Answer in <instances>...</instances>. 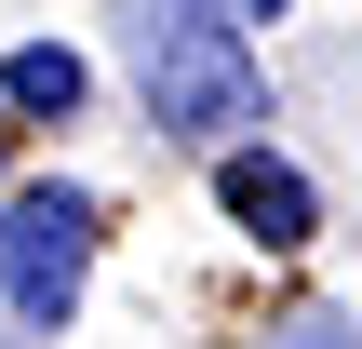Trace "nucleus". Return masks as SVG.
Masks as SVG:
<instances>
[{
	"label": "nucleus",
	"mask_w": 362,
	"mask_h": 349,
	"mask_svg": "<svg viewBox=\"0 0 362 349\" xmlns=\"http://www.w3.org/2000/svg\"><path fill=\"white\" fill-rule=\"evenodd\" d=\"M94 256H107V202L81 175H13L0 188V336L54 349L94 296Z\"/></svg>",
	"instance_id": "2"
},
{
	"label": "nucleus",
	"mask_w": 362,
	"mask_h": 349,
	"mask_svg": "<svg viewBox=\"0 0 362 349\" xmlns=\"http://www.w3.org/2000/svg\"><path fill=\"white\" fill-rule=\"evenodd\" d=\"M0 188H13V161H0Z\"/></svg>",
	"instance_id": "7"
},
{
	"label": "nucleus",
	"mask_w": 362,
	"mask_h": 349,
	"mask_svg": "<svg viewBox=\"0 0 362 349\" xmlns=\"http://www.w3.org/2000/svg\"><path fill=\"white\" fill-rule=\"evenodd\" d=\"M215 215H228L255 256H309V242H322V175H309L296 148H269V135H255V148H228V161H215Z\"/></svg>",
	"instance_id": "3"
},
{
	"label": "nucleus",
	"mask_w": 362,
	"mask_h": 349,
	"mask_svg": "<svg viewBox=\"0 0 362 349\" xmlns=\"http://www.w3.org/2000/svg\"><path fill=\"white\" fill-rule=\"evenodd\" d=\"M0 108H13L27 135L94 121V54H81V40H13V54H0Z\"/></svg>",
	"instance_id": "4"
},
{
	"label": "nucleus",
	"mask_w": 362,
	"mask_h": 349,
	"mask_svg": "<svg viewBox=\"0 0 362 349\" xmlns=\"http://www.w3.org/2000/svg\"><path fill=\"white\" fill-rule=\"evenodd\" d=\"M269 349H362V309L309 296V309H282V323H269Z\"/></svg>",
	"instance_id": "5"
},
{
	"label": "nucleus",
	"mask_w": 362,
	"mask_h": 349,
	"mask_svg": "<svg viewBox=\"0 0 362 349\" xmlns=\"http://www.w3.org/2000/svg\"><path fill=\"white\" fill-rule=\"evenodd\" d=\"M228 13H242V27H282V13H296V0H228Z\"/></svg>",
	"instance_id": "6"
},
{
	"label": "nucleus",
	"mask_w": 362,
	"mask_h": 349,
	"mask_svg": "<svg viewBox=\"0 0 362 349\" xmlns=\"http://www.w3.org/2000/svg\"><path fill=\"white\" fill-rule=\"evenodd\" d=\"M121 40H134V121L161 148L228 161L269 135V67L228 0H121Z\"/></svg>",
	"instance_id": "1"
}]
</instances>
